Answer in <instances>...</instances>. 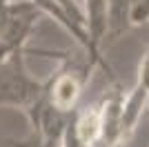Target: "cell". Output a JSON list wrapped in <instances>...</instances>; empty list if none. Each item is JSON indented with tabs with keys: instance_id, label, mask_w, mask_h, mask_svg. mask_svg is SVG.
Here are the masks:
<instances>
[{
	"instance_id": "cell-2",
	"label": "cell",
	"mask_w": 149,
	"mask_h": 147,
	"mask_svg": "<svg viewBox=\"0 0 149 147\" xmlns=\"http://www.w3.org/2000/svg\"><path fill=\"white\" fill-rule=\"evenodd\" d=\"M25 49L13 51L0 62V105L27 111L42 92V83L29 76L25 67Z\"/></svg>"
},
{
	"instance_id": "cell-6",
	"label": "cell",
	"mask_w": 149,
	"mask_h": 147,
	"mask_svg": "<svg viewBox=\"0 0 149 147\" xmlns=\"http://www.w3.org/2000/svg\"><path fill=\"white\" fill-rule=\"evenodd\" d=\"M147 27H149V22H147Z\"/></svg>"
},
{
	"instance_id": "cell-4",
	"label": "cell",
	"mask_w": 149,
	"mask_h": 147,
	"mask_svg": "<svg viewBox=\"0 0 149 147\" xmlns=\"http://www.w3.org/2000/svg\"><path fill=\"white\" fill-rule=\"evenodd\" d=\"M138 0H107V31L105 45L113 43L134 27V7Z\"/></svg>"
},
{
	"instance_id": "cell-3",
	"label": "cell",
	"mask_w": 149,
	"mask_h": 147,
	"mask_svg": "<svg viewBox=\"0 0 149 147\" xmlns=\"http://www.w3.org/2000/svg\"><path fill=\"white\" fill-rule=\"evenodd\" d=\"M149 107V49L138 62L136 83L129 92H125L123 103V134L129 141L138 127V120L143 118V111Z\"/></svg>"
},
{
	"instance_id": "cell-5",
	"label": "cell",
	"mask_w": 149,
	"mask_h": 147,
	"mask_svg": "<svg viewBox=\"0 0 149 147\" xmlns=\"http://www.w3.org/2000/svg\"><path fill=\"white\" fill-rule=\"evenodd\" d=\"M9 147H60V138H45L38 134H29L25 141H7Z\"/></svg>"
},
{
	"instance_id": "cell-1",
	"label": "cell",
	"mask_w": 149,
	"mask_h": 147,
	"mask_svg": "<svg viewBox=\"0 0 149 147\" xmlns=\"http://www.w3.org/2000/svg\"><path fill=\"white\" fill-rule=\"evenodd\" d=\"M58 60H60V65L42 83L40 96L54 109L62 111V114H71L80 105L82 94H85L89 80H91L93 67H100V65L93 60L85 49H80V54L60 51Z\"/></svg>"
}]
</instances>
